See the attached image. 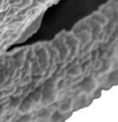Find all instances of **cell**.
Returning a JSON list of instances; mask_svg holds the SVG:
<instances>
[{"mask_svg":"<svg viewBox=\"0 0 118 122\" xmlns=\"http://www.w3.org/2000/svg\"><path fill=\"white\" fill-rule=\"evenodd\" d=\"M97 86H98L97 81H96L93 77H88V78L84 79V80L82 81V83H81V85H80L82 91L86 94L93 93L96 90Z\"/></svg>","mask_w":118,"mask_h":122,"instance_id":"obj_1","label":"cell"},{"mask_svg":"<svg viewBox=\"0 0 118 122\" xmlns=\"http://www.w3.org/2000/svg\"><path fill=\"white\" fill-rule=\"evenodd\" d=\"M57 99V91L56 89H49V88H45L43 91V97H41V105L43 106H49Z\"/></svg>","mask_w":118,"mask_h":122,"instance_id":"obj_2","label":"cell"},{"mask_svg":"<svg viewBox=\"0 0 118 122\" xmlns=\"http://www.w3.org/2000/svg\"><path fill=\"white\" fill-rule=\"evenodd\" d=\"M33 109H34V105L32 103V102L29 99V97H27V98H25L24 100H22L19 106V112L21 113V114H30Z\"/></svg>","mask_w":118,"mask_h":122,"instance_id":"obj_3","label":"cell"},{"mask_svg":"<svg viewBox=\"0 0 118 122\" xmlns=\"http://www.w3.org/2000/svg\"><path fill=\"white\" fill-rule=\"evenodd\" d=\"M29 99L32 102V103L34 106L36 105H39V103L41 102V97H43V92L41 91H34V92H32L30 95L28 96Z\"/></svg>","mask_w":118,"mask_h":122,"instance_id":"obj_4","label":"cell"},{"mask_svg":"<svg viewBox=\"0 0 118 122\" xmlns=\"http://www.w3.org/2000/svg\"><path fill=\"white\" fill-rule=\"evenodd\" d=\"M72 109V102H71V100H68V102H64L61 103V106H60V112L63 113V114H66V113L71 112Z\"/></svg>","mask_w":118,"mask_h":122,"instance_id":"obj_5","label":"cell"},{"mask_svg":"<svg viewBox=\"0 0 118 122\" xmlns=\"http://www.w3.org/2000/svg\"><path fill=\"white\" fill-rule=\"evenodd\" d=\"M93 19L95 20V22H97L98 24H101V25H106L107 22H108L107 18H106L104 15H102V14H95V15H93Z\"/></svg>","mask_w":118,"mask_h":122,"instance_id":"obj_6","label":"cell"},{"mask_svg":"<svg viewBox=\"0 0 118 122\" xmlns=\"http://www.w3.org/2000/svg\"><path fill=\"white\" fill-rule=\"evenodd\" d=\"M81 72H82V71H81V67H80V66H74V67H72L68 71L67 75L69 76V77H72V78H76V77H78V76H80Z\"/></svg>","mask_w":118,"mask_h":122,"instance_id":"obj_7","label":"cell"},{"mask_svg":"<svg viewBox=\"0 0 118 122\" xmlns=\"http://www.w3.org/2000/svg\"><path fill=\"white\" fill-rule=\"evenodd\" d=\"M111 67H112V65H111V63L109 62V61H104V62H103V64H102L101 69H99V71H101L102 74H105V72L110 71Z\"/></svg>","mask_w":118,"mask_h":122,"instance_id":"obj_8","label":"cell"},{"mask_svg":"<svg viewBox=\"0 0 118 122\" xmlns=\"http://www.w3.org/2000/svg\"><path fill=\"white\" fill-rule=\"evenodd\" d=\"M21 100L19 97H15V98H13L10 100V107L13 110H18L19 109V106H20V103H21Z\"/></svg>","mask_w":118,"mask_h":122,"instance_id":"obj_9","label":"cell"},{"mask_svg":"<svg viewBox=\"0 0 118 122\" xmlns=\"http://www.w3.org/2000/svg\"><path fill=\"white\" fill-rule=\"evenodd\" d=\"M109 81H110L111 83H114V84L118 83V69L110 72V76H109Z\"/></svg>","mask_w":118,"mask_h":122,"instance_id":"obj_10","label":"cell"},{"mask_svg":"<svg viewBox=\"0 0 118 122\" xmlns=\"http://www.w3.org/2000/svg\"><path fill=\"white\" fill-rule=\"evenodd\" d=\"M32 2H33V0H22L21 3L18 5V6H19L20 10H25V8H27L32 4Z\"/></svg>","mask_w":118,"mask_h":122,"instance_id":"obj_11","label":"cell"},{"mask_svg":"<svg viewBox=\"0 0 118 122\" xmlns=\"http://www.w3.org/2000/svg\"><path fill=\"white\" fill-rule=\"evenodd\" d=\"M80 38H81V41H82L83 44H86V42H89V41H90V38H91V35H90V33L84 32L83 34H81Z\"/></svg>","mask_w":118,"mask_h":122,"instance_id":"obj_12","label":"cell"},{"mask_svg":"<svg viewBox=\"0 0 118 122\" xmlns=\"http://www.w3.org/2000/svg\"><path fill=\"white\" fill-rule=\"evenodd\" d=\"M56 86H57V82L53 81V80H50L45 83V87L49 88V89H56Z\"/></svg>","mask_w":118,"mask_h":122,"instance_id":"obj_13","label":"cell"},{"mask_svg":"<svg viewBox=\"0 0 118 122\" xmlns=\"http://www.w3.org/2000/svg\"><path fill=\"white\" fill-rule=\"evenodd\" d=\"M41 117L44 119H50L51 118V113L48 111V110H45V111L41 112Z\"/></svg>","mask_w":118,"mask_h":122,"instance_id":"obj_14","label":"cell"},{"mask_svg":"<svg viewBox=\"0 0 118 122\" xmlns=\"http://www.w3.org/2000/svg\"><path fill=\"white\" fill-rule=\"evenodd\" d=\"M31 119H32V117L29 114H23V116L20 118V120H22V121H30Z\"/></svg>","mask_w":118,"mask_h":122,"instance_id":"obj_15","label":"cell"},{"mask_svg":"<svg viewBox=\"0 0 118 122\" xmlns=\"http://www.w3.org/2000/svg\"><path fill=\"white\" fill-rule=\"evenodd\" d=\"M35 1H36V3L39 5H46L49 3V2L52 1V0H35Z\"/></svg>","mask_w":118,"mask_h":122,"instance_id":"obj_16","label":"cell"},{"mask_svg":"<svg viewBox=\"0 0 118 122\" xmlns=\"http://www.w3.org/2000/svg\"><path fill=\"white\" fill-rule=\"evenodd\" d=\"M4 5H5V0H0V11L4 10Z\"/></svg>","mask_w":118,"mask_h":122,"instance_id":"obj_17","label":"cell"},{"mask_svg":"<svg viewBox=\"0 0 118 122\" xmlns=\"http://www.w3.org/2000/svg\"><path fill=\"white\" fill-rule=\"evenodd\" d=\"M5 114V109L4 107H0V117H2Z\"/></svg>","mask_w":118,"mask_h":122,"instance_id":"obj_18","label":"cell"},{"mask_svg":"<svg viewBox=\"0 0 118 122\" xmlns=\"http://www.w3.org/2000/svg\"><path fill=\"white\" fill-rule=\"evenodd\" d=\"M21 1L22 0H11V4H14V5H19L20 3H21Z\"/></svg>","mask_w":118,"mask_h":122,"instance_id":"obj_19","label":"cell"}]
</instances>
